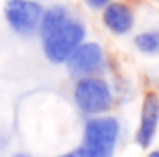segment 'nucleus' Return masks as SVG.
I'll return each mask as SVG.
<instances>
[{"label":"nucleus","mask_w":159,"mask_h":157,"mask_svg":"<svg viewBox=\"0 0 159 157\" xmlns=\"http://www.w3.org/2000/svg\"><path fill=\"white\" fill-rule=\"evenodd\" d=\"M122 125L112 114L92 116L86 120L82 143L75 149L78 157H114L120 141Z\"/></svg>","instance_id":"1"},{"label":"nucleus","mask_w":159,"mask_h":157,"mask_svg":"<svg viewBox=\"0 0 159 157\" xmlns=\"http://www.w3.org/2000/svg\"><path fill=\"white\" fill-rule=\"evenodd\" d=\"M86 35H88L86 23L78 16H71L66 25H61L59 29H55L53 33H49L47 37L41 39L43 55L51 63L63 65L70 59L71 53L86 41Z\"/></svg>","instance_id":"2"},{"label":"nucleus","mask_w":159,"mask_h":157,"mask_svg":"<svg viewBox=\"0 0 159 157\" xmlns=\"http://www.w3.org/2000/svg\"><path fill=\"white\" fill-rule=\"evenodd\" d=\"M74 102L80 112L86 116H102L108 114L114 106V92L110 84L102 76H92V78H80L74 84Z\"/></svg>","instance_id":"3"},{"label":"nucleus","mask_w":159,"mask_h":157,"mask_svg":"<svg viewBox=\"0 0 159 157\" xmlns=\"http://www.w3.org/2000/svg\"><path fill=\"white\" fill-rule=\"evenodd\" d=\"M43 12L45 6L39 0H6L4 4V21L19 37L39 35Z\"/></svg>","instance_id":"4"},{"label":"nucleus","mask_w":159,"mask_h":157,"mask_svg":"<svg viewBox=\"0 0 159 157\" xmlns=\"http://www.w3.org/2000/svg\"><path fill=\"white\" fill-rule=\"evenodd\" d=\"M66 67L70 72V76H74L75 80L102 76L108 67L104 47L96 41H84L70 55V59L66 61Z\"/></svg>","instance_id":"5"},{"label":"nucleus","mask_w":159,"mask_h":157,"mask_svg":"<svg viewBox=\"0 0 159 157\" xmlns=\"http://www.w3.org/2000/svg\"><path fill=\"white\" fill-rule=\"evenodd\" d=\"M159 131V92L147 90L141 100L139 125L135 131V143L141 149H149L153 145Z\"/></svg>","instance_id":"6"},{"label":"nucleus","mask_w":159,"mask_h":157,"mask_svg":"<svg viewBox=\"0 0 159 157\" xmlns=\"http://www.w3.org/2000/svg\"><path fill=\"white\" fill-rule=\"evenodd\" d=\"M102 25L112 35H118V37L129 35L133 31V27H135V10L126 4V2L112 0L102 10Z\"/></svg>","instance_id":"7"},{"label":"nucleus","mask_w":159,"mask_h":157,"mask_svg":"<svg viewBox=\"0 0 159 157\" xmlns=\"http://www.w3.org/2000/svg\"><path fill=\"white\" fill-rule=\"evenodd\" d=\"M74 16L70 6L66 4H53L49 8H45L43 12V19H41V27H39V37H47L49 33H53L55 29H59L61 25H66L67 21Z\"/></svg>","instance_id":"8"},{"label":"nucleus","mask_w":159,"mask_h":157,"mask_svg":"<svg viewBox=\"0 0 159 157\" xmlns=\"http://www.w3.org/2000/svg\"><path fill=\"white\" fill-rule=\"evenodd\" d=\"M137 51L143 55H159V29H149L141 31L133 39Z\"/></svg>","instance_id":"9"},{"label":"nucleus","mask_w":159,"mask_h":157,"mask_svg":"<svg viewBox=\"0 0 159 157\" xmlns=\"http://www.w3.org/2000/svg\"><path fill=\"white\" fill-rule=\"evenodd\" d=\"M110 2H112V0H86V4L94 10H104Z\"/></svg>","instance_id":"10"},{"label":"nucleus","mask_w":159,"mask_h":157,"mask_svg":"<svg viewBox=\"0 0 159 157\" xmlns=\"http://www.w3.org/2000/svg\"><path fill=\"white\" fill-rule=\"evenodd\" d=\"M57 157H78V153L75 151H67V153H61V155H57Z\"/></svg>","instance_id":"11"},{"label":"nucleus","mask_w":159,"mask_h":157,"mask_svg":"<svg viewBox=\"0 0 159 157\" xmlns=\"http://www.w3.org/2000/svg\"><path fill=\"white\" fill-rule=\"evenodd\" d=\"M147 157H159V149H153V151L147 153Z\"/></svg>","instance_id":"12"},{"label":"nucleus","mask_w":159,"mask_h":157,"mask_svg":"<svg viewBox=\"0 0 159 157\" xmlns=\"http://www.w3.org/2000/svg\"><path fill=\"white\" fill-rule=\"evenodd\" d=\"M12 157H29V155H25V153H16V155H12Z\"/></svg>","instance_id":"13"}]
</instances>
